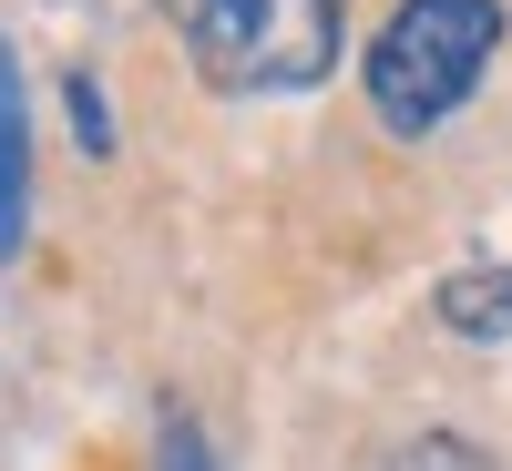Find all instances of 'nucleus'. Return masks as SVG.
Returning <instances> with one entry per match:
<instances>
[{
    "mask_svg": "<svg viewBox=\"0 0 512 471\" xmlns=\"http://www.w3.org/2000/svg\"><path fill=\"white\" fill-rule=\"evenodd\" d=\"M502 52V0H400L369 41V103L390 134H441Z\"/></svg>",
    "mask_w": 512,
    "mask_h": 471,
    "instance_id": "nucleus-1",
    "label": "nucleus"
},
{
    "mask_svg": "<svg viewBox=\"0 0 512 471\" xmlns=\"http://www.w3.org/2000/svg\"><path fill=\"white\" fill-rule=\"evenodd\" d=\"M216 93H318L338 72V0H164Z\"/></svg>",
    "mask_w": 512,
    "mask_h": 471,
    "instance_id": "nucleus-2",
    "label": "nucleus"
},
{
    "mask_svg": "<svg viewBox=\"0 0 512 471\" xmlns=\"http://www.w3.org/2000/svg\"><path fill=\"white\" fill-rule=\"evenodd\" d=\"M21 226H31V82L0 41V267L21 256Z\"/></svg>",
    "mask_w": 512,
    "mask_h": 471,
    "instance_id": "nucleus-3",
    "label": "nucleus"
},
{
    "mask_svg": "<svg viewBox=\"0 0 512 471\" xmlns=\"http://www.w3.org/2000/svg\"><path fill=\"white\" fill-rule=\"evenodd\" d=\"M431 308H441L451 338H482L492 349V338H512V267H451Z\"/></svg>",
    "mask_w": 512,
    "mask_h": 471,
    "instance_id": "nucleus-4",
    "label": "nucleus"
},
{
    "mask_svg": "<svg viewBox=\"0 0 512 471\" xmlns=\"http://www.w3.org/2000/svg\"><path fill=\"white\" fill-rule=\"evenodd\" d=\"M379 471H502L482 441H461V431H420V441H400Z\"/></svg>",
    "mask_w": 512,
    "mask_h": 471,
    "instance_id": "nucleus-5",
    "label": "nucleus"
},
{
    "mask_svg": "<svg viewBox=\"0 0 512 471\" xmlns=\"http://www.w3.org/2000/svg\"><path fill=\"white\" fill-rule=\"evenodd\" d=\"M62 103H72V134H82V154H113V113H103V82H93V72H72V82H62Z\"/></svg>",
    "mask_w": 512,
    "mask_h": 471,
    "instance_id": "nucleus-6",
    "label": "nucleus"
},
{
    "mask_svg": "<svg viewBox=\"0 0 512 471\" xmlns=\"http://www.w3.org/2000/svg\"><path fill=\"white\" fill-rule=\"evenodd\" d=\"M154 471H216V451H205L195 420H164V441H154Z\"/></svg>",
    "mask_w": 512,
    "mask_h": 471,
    "instance_id": "nucleus-7",
    "label": "nucleus"
}]
</instances>
